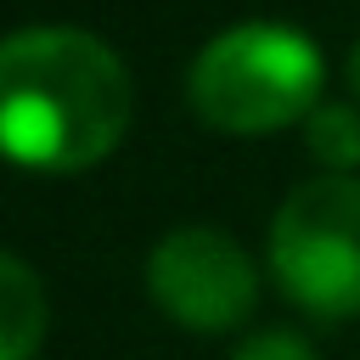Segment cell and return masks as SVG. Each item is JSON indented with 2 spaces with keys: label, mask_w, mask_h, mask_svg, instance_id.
Returning <instances> with one entry per match:
<instances>
[{
  "label": "cell",
  "mask_w": 360,
  "mask_h": 360,
  "mask_svg": "<svg viewBox=\"0 0 360 360\" xmlns=\"http://www.w3.org/2000/svg\"><path fill=\"white\" fill-rule=\"evenodd\" d=\"M135 118L124 56L73 22H34L0 45V141L22 169L84 174L107 163Z\"/></svg>",
  "instance_id": "1"
},
{
  "label": "cell",
  "mask_w": 360,
  "mask_h": 360,
  "mask_svg": "<svg viewBox=\"0 0 360 360\" xmlns=\"http://www.w3.org/2000/svg\"><path fill=\"white\" fill-rule=\"evenodd\" d=\"M326 56L321 45L276 17H248L202 39L186 73L191 112L236 141L304 129V118L326 101Z\"/></svg>",
  "instance_id": "2"
},
{
  "label": "cell",
  "mask_w": 360,
  "mask_h": 360,
  "mask_svg": "<svg viewBox=\"0 0 360 360\" xmlns=\"http://www.w3.org/2000/svg\"><path fill=\"white\" fill-rule=\"evenodd\" d=\"M264 270L281 298L315 321L360 315V174L298 180L264 236Z\"/></svg>",
  "instance_id": "3"
},
{
  "label": "cell",
  "mask_w": 360,
  "mask_h": 360,
  "mask_svg": "<svg viewBox=\"0 0 360 360\" xmlns=\"http://www.w3.org/2000/svg\"><path fill=\"white\" fill-rule=\"evenodd\" d=\"M146 298L180 332L225 338L259 309V264L219 225H174L146 253Z\"/></svg>",
  "instance_id": "4"
},
{
  "label": "cell",
  "mask_w": 360,
  "mask_h": 360,
  "mask_svg": "<svg viewBox=\"0 0 360 360\" xmlns=\"http://www.w3.org/2000/svg\"><path fill=\"white\" fill-rule=\"evenodd\" d=\"M51 326L45 281L22 253H0V360H34Z\"/></svg>",
  "instance_id": "5"
},
{
  "label": "cell",
  "mask_w": 360,
  "mask_h": 360,
  "mask_svg": "<svg viewBox=\"0 0 360 360\" xmlns=\"http://www.w3.org/2000/svg\"><path fill=\"white\" fill-rule=\"evenodd\" d=\"M298 135L321 174H360V101H321Z\"/></svg>",
  "instance_id": "6"
},
{
  "label": "cell",
  "mask_w": 360,
  "mask_h": 360,
  "mask_svg": "<svg viewBox=\"0 0 360 360\" xmlns=\"http://www.w3.org/2000/svg\"><path fill=\"white\" fill-rule=\"evenodd\" d=\"M231 360H315V349L292 326H259L231 349Z\"/></svg>",
  "instance_id": "7"
},
{
  "label": "cell",
  "mask_w": 360,
  "mask_h": 360,
  "mask_svg": "<svg viewBox=\"0 0 360 360\" xmlns=\"http://www.w3.org/2000/svg\"><path fill=\"white\" fill-rule=\"evenodd\" d=\"M343 79H349V90H354V101H360V39H354V51H349V62H343Z\"/></svg>",
  "instance_id": "8"
}]
</instances>
